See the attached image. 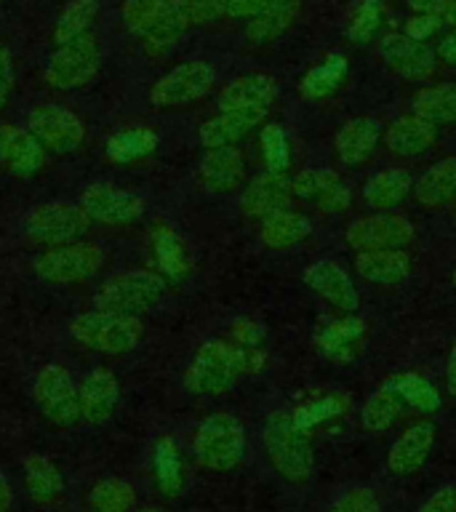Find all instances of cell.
Wrapping results in <instances>:
<instances>
[{"label":"cell","mask_w":456,"mask_h":512,"mask_svg":"<svg viewBox=\"0 0 456 512\" xmlns=\"http://www.w3.org/2000/svg\"><path fill=\"white\" fill-rule=\"evenodd\" d=\"M264 454L270 459V467L280 478L302 486L315 472V446H312V432L302 430L294 422L291 411H272L264 419L262 430Z\"/></svg>","instance_id":"1"},{"label":"cell","mask_w":456,"mask_h":512,"mask_svg":"<svg viewBox=\"0 0 456 512\" xmlns=\"http://www.w3.org/2000/svg\"><path fill=\"white\" fill-rule=\"evenodd\" d=\"M70 339L83 350L99 355H128L142 344L144 323L139 315H123V312L96 307L70 320Z\"/></svg>","instance_id":"2"},{"label":"cell","mask_w":456,"mask_h":512,"mask_svg":"<svg viewBox=\"0 0 456 512\" xmlns=\"http://www.w3.org/2000/svg\"><path fill=\"white\" fill-rule=\"evenodd\" d=\"M192 456L206 472L238 470L246 459V430L238 416L230 411H214L198 424L192 435Z\"/></svg>","instance_id":"3"},{"label":"cell","mask_w":456,"mask_h":512,"mask_svg":"<svg viewBox=\"0 0 456 512\" xmlns=\"http://www.w3.org/2000/svg\"><path fill=\"white\" fill-rule=\"evenodd\" d=\"M104 262H107L104 248L94 240L83 238L40 251L32 262V272L48 286H78L96 278L104 270Z\"/></svg>","instance_id":"4"},{"label":"cell","mask_w":456,"mask_h":512,"mask_svg":"<svg viewBox=\"0 0 456 512\" xmlns=\"http://www.w3.org/2000/svg\"><path fill=\"white\" fill-rule=\"evenodd\" d=\"M91 219L72 200H46L24 211L22 235L30 243L54 248L83 240L91 232Z\"/></svg>","instance_id":"5"},{"label":"cell","mask_w":456,"mask_h":512,"mask_svg":"<svg viewBox=\"0 0 456 512\" xmlns=\"http://www.w3.org/2000/svg\"><path fill=\"white\" fill-rule=\"evenodd\" d=\"M240 379L235 347L224 339H206L184 371V390L195 398H219Z\"/></svg>","instance_id":"6"},{"label":"cell","mask_w":456,"mask_h":512,"mask_svg":"<svg viewBox=\"0 0 456 512\" xmlns=\"http://www.w3.org/2000/svg\"><path fill=\"white\" fill-rule=\"evenodd\" d=\"M166 294L168 283L155 270L115 272L96 291V307L123 315H142L155 310Z\"/></svg>","instance_id":"7"},{"label":"cell","mask_w":456,"mask_h":512,"mask_svg":"<svg viewBox=\"0 0 456 512\" xmlns=\"http://www.w3.org/2000/svg\"><path fill=\"white\" fill-rule=\"evenodd\" d=\"M99 70H102V46L91 32H86L83 38L54 48V54L48 56L43 78L56 91H78L91 86Z\"/></svg>","instance_id":"8"},{"label":"cell","mask_w":456,"mask_h":512,"mask_svg":"<svg viewBox=\"0 0 456 512\" xmlns=\"http://www.w3.org/2000/svg\"><path fill=\"white\" fill-rule=\"evenodd\" d=\"M32 400L38 406V414L51 427L67 430L80 422L78 379L59 363H46L40 368L32 384Z\"/></svg>","instance_id":"9"},{"label":"cell","mask_w":456,"mask_h":512,"mask_svg":"<svg viewBox=\"0 0 456 512\" xmlns=\"http://www.w3.org/2000/svg\"><path fill=\"white\" fill-rule=\"evenodd\" d=\"M216 86V70L203 59H190L171 67L150 86L147 102L152 110H179L200 102Z\"/></svg>","instance_id":"10"},{"label":"cell","mask_w":456,"mask_h":512,"mask_svg":"<svg viewBox=\"0 0 456 512\" xmlns=\"http://www.w3.org/2000/svg\"><path fill=\"white\" fill-rule=\"evenodd\" d=\"M24 128L51 155H72L86 142V123L70 107L56 102H40L30 107Z\"/></svg>","instance_id":"11"},{"label":"cell","mask_w":456,"mask_h":512,"mask_svg":"<svg viewBox=\"0 0 456 512\" xmlns=\"http://www.w3.org/2000/svg\"><path fill=\"white\" fill-rule=\"evenodd\" d=\"M78 206L86 211L91 222L104 227H128L147 216V200L136 192L112 182H88L78 192Z\"/></svg>","instance_id":"12"},{"label":"cell","mask_w":456,"mask_h":512,"mask_svg":"<svg viewBox=\"0 0 456 512\" xmlns=\"http://www.w3.org/2000/svg\"><path fill=\"white\" fill-rule=\"evenodd\" d=\"M414 224L400 214H376L363 216L347 227L344 238L347 246L358 254L366 251H390V248H406L414 240Z\"/></svg>","instance_id":"13"},{"label":"cell","mask_w":456,"mask_h":512,"mask_svg":"<svg viewBox=\"0 0 456 512\" xmlns=\"http://www.w3.org/2000/svg\"><path fill=\"white\" fill-rule=\"evenodd\" d=\"M150 254L155 262V272L166 283H184V280H190L192 270H195V259H192V251L187 240L182 238V232L163 219L152 224Z\"/></svg>","instance_id":"14"},{"label":"cell","mask_w":456,"mask_h":512,"mask_svg":"<svg viewBox=\"0 0 456 512\" xmlns=\"http://www.w3.org/2000/svg\"><path fill=\"white\" fill-rule=\"evenodd\" d=\"M48 163V152L43 144L24 126L6 123L0 126V168L16 179H32L43 174Z\"/></svg>","instance_id":"15"},{"label":"cell","mask_w":456,"mask_h":512,"mask_svg":"<svg viewBox=\"0 0 456 512\" xmlns=\"http://www.w3.org/2000/svg\"><path fill=\"white\" fill-rule=\"evenodd\" d=\"M267 107H251V110H219L214 118L200 123L198 142L203 150H219V147H238L254 128H262L267 120Z\"/></svg>","instance_id":"16"},{"label":"cell","mask_w":456,"mask_h":512,"mask_svg":"<svg viewBox=\"0 0 456 512\" xmlns=\"http://www.w3.org/2000/svg\"><path fill=\"white\" fill-rule=\"evenodd\" d=\"M379 56L392 72H398L400 78L414 80V83L430 78L438 64V54L427 43L411 40L400 32L384 35L379 43Z\"/></svg>","instance_id":"17"},{"label":"cell","mask_w":456,"mask_h":512,"mask_svg":"<svg viewBox=\"0 0 456 512\" xmlns=\"http://www.w3.org/2000/svg\"><path fill=\"white\" fill-rule=\"evenodd\" d=\"M368 339V326L358 315H347L342 320H331L315 331V344L320 355L339 366H350L363 355Z\"/></svg>","instance_id":"18"},{"label":"cell","mask_w":456,"mask_h":512,"mask_svg":"<svg viewBox=\"0 0 456 512\" xmlns=\"http://www.w3.org/2000/svg\"><path fill=\"white\" fill-rule=\"evenodd\" d=\"M80 387V422L102 427L118 411L120 382L110 368H91L78 382Z\"/></svg>","instance_id":"19"},{"label":"cell","mask_w":456,"mask_h":512,"mask_svg":"<svg viewBox=\"0 0 456 512\" xmlns=\"http://www.w3.org/2000/svg\"><path fill=\"white\" fill-rule=\"evenodd\" d=\"M304 283L315 291V294L336 307L339 312L355 315L360 310V294L352 278L347 275L342 264L331 262V259H318L304 270Z\"/></svg>","instance_id":"20"},{"label":"cell","mask_w":456,"mask_h":512,"mask_svg":"<svg viewBox=\"0 0 456 512\" xmlns=\"http://www.w3.org/2000/svg\"><path fill=\"white\" fill-rule=\"evenodd\" d=\"M291 192H294V198L307 200L312 206L331 211V214L344 211L352 200L350 187L344 184L342 176L336 174V171H328V168H307V171H299L291 179Z\"/></svg>","instance_id":"21"},{"label":"cell","mask_w":456,"mask_h":512,"mask_svg":"<svg viewBox=\"0 0 456 512\" xmlns=\"http://www.w3.org/2000/svg\"><path fill=\"white\" fill-rule=\"evenodd\" d=\"M435 438H438V427L432 422H416L406 427L387 454V470L398 478L416 475L424 467V462L430 459Z\"/></svg>","instance_id":"22"},{"label":"cell","mask_w":456,"mask_h":512,"mask_svg":"<svg viewBox=\"0 0 456 512\" xmlns=\"http://www.w3.org/2000/svg\"><path fill=\"white\" fill-rule=\"evenodd\" d=\"M192 27L190 0H166L158 16L147 24V30L139 35L144 54L160 56L171 51Z\"/></svg>","instance_id":"23"},{"label":"cell","mask_w":456,"mask_h":512,"mask_svg":"<svg viewBox=\"0 0 456 512\" xmlns=\"http://www.w3.org/2000/svg\"><path fill=\"white\" fill-rule=\"evenodd\" d=\"M294 192H291V179L288 174H259L246 184V190L240 195V211L246 219L262 222L264 216L291 208Z\"/></svg>","instance_id":"24"},{"label":"cell","mask_w":456,"mask_h":512,"mask_svg":"<svg viewBox=\"0 0 456 512\" xmlns=\"http://www.w3.org/2000/svg\"><path fill=\"white\" fill-rule=\"evenodd\" d=\"M198 179L203 190L214 195H230L238 192L246 182V158L238 147H219V150H206L200 158Z\"/></svg>","instance_id":"25"},{"label":"cell","mask_w":456,"mask_h":512,"mask_svg":"<svg viewBox=\"0 0 456 512\" xmlns=\"http://www.w3.org/2000/svg\"><path fill=\"white\" fill-rule=\"evenodd\" d=\"M150 470L152 483H155L163 499H179L184 494V488H187V464H184V454L176 438L160 435L152 443Z\"/></svg>","instance_id":"26"},{"label":"cell","mask_w":456,"mask_h":512,"mask_svg":"<svg viewBox=\"0 0 456 512\" xmlns=\"http://www.w3.org/2000/svg\"><path fill=\"white\" fill-rule=\"evenodd\" d=\"M278 86L267 72H248L232 78L222 91L216 94L219 110H251V107H267L275 102Z\"/></svg>","instance_id":"27"},{"label":"cell","mask_w":456,"mask_h":512,"mask_svg":"<svg viewBox=\"0 0 456 512\" xmlns=\"http://www.w3.org/2000/svg\"><path fill=\"white\" fill-rule=\"evenodd\" d=\"M160 136L150 126H123L104 139V158L112 166H134L155 155Z\"/></svg>","instance_id":"28"},{"label":"cell","mask_w":456,"mask_h":512,"mask_svg":"<svg viewBox=\"0 0 456 512\" xmlns=\"http://www.w3.org/2000/svg\"><path fill=\"white\" fill-rule=\"evenodd\" d=\"M438 142V126H432L430 120L419 118V115H403L387 128L384 144L392 155L400 158H416L430 150L432 144Z\"/></svg>","instance_id":"29"},{"label":"cell","mask_w":456,"mask_h":512,"mask_svg":"<svg viewBox=\"0 0 456 512\" xmlns=\"http://www.w3.org/2000/svg\"><path fill=\"white\" fill-rule=\"evenodd\" d=\"M302 14V0H270L262 14L248 19L246 40L251 46H270L283 38Z\"/></svg>","instance_id":"30"},{"label":"cell","mask_w":456,"mask_h":512,"mask_svg":"<svg viewBox=\"0 0 456 512\" xmlns=\"http://www.w3.org/2000/svg\"><path fill=\"white\" fill-rule=\"evenodd\" d=\"M312 235V222L294 208H283L275 214L264 216L259 222V240L270 251H288V248L302 246Z\"/></svg>","instance_id":"31"},{"label":"cell","mask_w":456,"mask_h":512,"mask_svg":"<svg viewBox=\"0 0 456 512\" xmlns=\"http://www.w3.org/2000/svg\"><path fill=\"white\" fill-rule=\"evenodd\" d=\"M355 270L360 278L374 286H398L411 275V256L406 254V248L366 251L355 259Z\"/></svg>","instance_id":"32"},{"label":"cell","mask_w":456,"mask_h":512,"mask_svg":"<svg viewBox=\"0 0 456 512\" xmlns=\"http://www.w3.org/2000/svg\"><path fill=\"white\" fill-rule=\"evenodd\" d=\"M379 144V123L374 118L347 120L334 139L336 155L344 166H360L374 155Z\"/></svg>","instance_id":"33"},{"label":"cell","mask_w":456,"mask_h":512,"mask_svg":"<svg viewBox=\"0 0 456 512\" xmlns=\"http://www.w3.org/2000/svg\"><path fill=\"white\" fill-rule=\"evenodd\" d=\"M24 488L32 502L40 507H51L64 496V478L48 456L30 454L24 456Z\"/></svg>","instance_id":"34"},{"label":"cell","mask_w":456,"mask_h":512,"mask_svg":"<svg viewBox=\"0 0 456 512\" xmlns=\"http://www.w3.org/2000/svg\"><path fill=\"white\" fill-rule=\"evenodd\" d=\"M411 195L424 208L446 206L448 200L456 198V158H446L430 166L414 182Z\"/></svg>","instance_id":"35"},{"label":"cell","mask_w":456,"mask_h":512,"mask_svg":"<svg viewBox=\"0 0 456 512\" xmlns=\"http://www.w3.org/2000/svg\"><path fill=\"white\" fill-rule=\"evenodd\" d=\"M414 190V176L406 168H387L382 174L371 176L363 187V198L376 211H390L400 206Z\"/></svg>","instance_id":"36"},{"label":"cell","mask_w":456,"mask_h":512,"mask_svg":"<svg viewBox=\"0 0 456 512\" xmlns=\"http://www.w3.org/2000/svg\"><path fill=\"white\" fill-rule=\"evenodd\" d=\"M344 75H347V56L344 54H328L320 64H315L312 70H307V75L299 83V94L304 99H326L342 86Z\"/></svg>","instance_id":"37"},{"label":"cell","mask_w":456,"mask_h":512,"mask_svg":"<svg viewBox=\"0 0 456 512\" xmlns=\"http://www.w3.org/2000/svg\"><path fill=\"white\" fill-rule=\"evenodd\" d=\"M99 8H102V0H70L62 8V14L56 16L54 30H51L56 46H64V43L83 38L86 32H91V24H94Z\"/></svg>","instance_id":"38"},{"label":"cell","mask_w":456,"mask_h":512,"mask_svg":"<svg viewBox=\"0 0 456 512\" xmlns=\"http://www.w3.org/2000/svg\"><path fill=\"white\" fill-rule=\"evenodd\" d=\"M414 112L419 118L430 120L432 126H446L456 123V86L454 83H440L419 91L414 99Z\"/></svg>","instance_id":"39"},{"label":"cell","mask_w":456,"mask_h":512,"mask_svg":"<svg viewBox=\"0 0 456 512\" xmlns=\"http://www.w3.org/2000/svg\"><path fill=\"white\" fill-rule=\"evenodd\" d=\"M403 406H406V403L398 398V392H392L387 384H382L379 390L368 395L363 408H360V424H363L368 432L390 430L392 424L398 422Z\"/></svg>","instance_id":"40"},{"label":"cell","mask_w":456,"mask_h":512,"mask_svg":"<svg viewBox=\"0 0 456 512\" xmlns=\"http://www.w3.org/2000/svg\"><path fill=\"white\" fill-rule=\"evenodd\" d=\"M91 512H134L136 488L123 478H102L88 491Z\"/></svg>","instance_id":"41"},{"label":"cell","mask_w":456,"mask_h":512,"mask_svg":"<svg viewBox=\"0 0 456 512\" xmlns=\"http://www.w3.org/2000/svg\"><path fill=\"white\" fill-rule=\"evenodd\" d=\"M347 408H350V395H344V392H328V395H320V398L307 400L302 406H296L291 411V416H294V422L302 430L312 432L320 424L339 419Z\"/></svg>","instance_id":"42"},{"label":"cell","mask_w":456,"mask_h":512,"mask_svg":"<svg viewBox=\"0 0 456 512\" xmlns=\"http://www.w3.org/2000/svg\"><path fill=\"white\" fill-rule=\"evenodd\" d=\"M387 387L392 392H398V398L406 403V406L422 411V414H435L440 408V392L432 387L424 376L419 374H398L387 379Z\"/></svg>","instance_id":"43"},{"label":"cell","mask_w":456,"mask_h":512,"mask_svg":"<svg viewBox=\"0 0 456 512\" xmlns=\"http://www.w3.org/2000/svg\"><path fill=\"white\" fill-rule=\"evenodd\" d=\"M259 150L267 174H288L291 168V142L280 123H264L259 131Z\"/></svg>","instance_id":"44"},{"label":"cell","mask_w":456,"mask_h":512,"mask_svg":"<svg viewBox=\"0 0 456 512\" xmlns=\"http://www.w3.org/2000/svg\"><path fill=\"white\" fill-rule=\"evenodd\" d=\"M384 6L382 0H358L352 8L350 24H347V38L358 46H366L382 27Z\"/></svg>","instance_id":"45"},{"label":"cell","mask_w":456,"mask_h":512,"mask_svg":"<svg viewBox=\"0 0 456 512\" xmlns=\"http://www.w3.org/2000/svg\"><path fill=\"white\" fill-rule=\"evenodd\" d=\"M166 0H123L120 3V22L131 35H142L147 24L158 16Z\"/></svg>","instance_id":"46"},{"label":"cell","mask_w":456,"mask_h":512,"mask_svg":"<svg viewBox=\"0 0 456 512\" xmlns=\"http://www.w3.org/2000/svg\"><path fill=\"white\" fill-rule=\"evenodd\" d=\"M328 512H382V502L374 488L352 486L342 491V496L331 504Z\"/></svg>","instance_id":"47"},{"label":"cell","mask_w":456,"mask_h":512,"mask_svg":"<svg viewBox=\"0 0 456 512\" xmlns=\"http://www.w3.org/2000/svg\"><path fill=\"white\" fill-rule=\"evenodd\" d=\"M267 328L254 318H238L230 326V342L235 347H264Z\"/></svg>","instance_id":"48"},{"label":"cell","mask_w":456,"mask_h":512,"mask_svg":"<svg viewBox=\"0 0 456 512\" xmlns=\"http://www.w3.org/2000/svg\"><path fill=\"white\" fill-rule=\"evenodd\" d=\"M230 11V0H190L192 24H214Z\"/></svg>","instance_id":"49"},{"label":"cell","mask_w":456,"mask_h":512,"mask_svg":"<svg viewBox=\"0 0 456 512\" xmlns=\"http://www.w3.org/2000/svg\"><path fill=\"white\" fill-rule=\"evenodd\" d=\"M232 347H235V344H232ZM235 355H238L240 376L262 374L264 368H267V363H270V355H267L264 347H235Z\"/></svg>","instance_id":"50"},{"label":"cell","mask_w":456,"mask_h":512,"mask_svg":"<svg viewBox=\"0 0 456 512\" xmlns=\"http://www.w3.org/2000/svg\"><path fill=\"white\" fill-rule=\"evenodd\" d=\"M440 24L443 22H440L438 16L416 14L406 22V32H403V35H408L411 40H419V43H424V40L432 38V35L440 30Z\"/></svg>","instance_id":"51"},{"label":"cell","mask_w":456,"mask_h":512,"mask_svg":"<svg viewBox=\"0 0 456 512\" xmlns=\"http://www.w3.org/2000/svg\"><path fill=\"white\" fill-rule=\"evenodd\" d=\"M416 512H456V483L438 488Z\"/></svg>","instance_id":"52"},{"label":"cell","mask_w":456,"mask_h":512,"mask_svg":"<svg viewBox=\"0 0 456 512\" xmlns=\"http://www.w3.org/2000/svg\"><path fill=\"white\" fill-rule=\"evenodd\" d=\"M11 94H14V59L8 54V48H3L0 51V112L6 110Z\"/></svg>","instance_id":"53"},{"label":"cell","mask_w":456,"mask_h":512,"mask_svg":"<svg viewBox=\"0 0 456 512\" xmlns=\"http://www.w3.org/2000/svg\"><path fill=\"white\" fill-rule=\"evenodd\" d=\"M267 6H270V0H230L227 16H232V19H254Z\"/></svg>","instance_id":"54"},{"label":"cell","mask_w":456,"mask_h":512,"mask_svg":"<svg viewBox=\"0 0 456 512\" xmlns=\"http://www.w3.org/2000/svg\"><path fill=\"white\" fill-rule=\"evenodd\" d=\"M438 56L443 59L446 64H451V67H456V30L448 32L446 38L440 40L438 46Z\"/></svg>","instance_id":"55"},{"label":"cell","mask_w":456,"mask_h":512,"mask_svg":"<svg viewBox=\"0 0 456 512\" xmlns=\"http://www.w3.org/2000/svg\"><path fill=\"white\" fill-rule=\"evenodd\" d=\"M443 3H446V0H408V6L414 8L416 14H430L438 16V19L440 11H443Z\"/></svg>","instance_id":"56"},{"label":"cell","mask_w":456,"mask_h":512,"mask_svg":"<svg viewBox=\"0 0 456 512\" xmlns=\"http://www.w3.org/2000/svg\"><path fill=\"white\" fill-rule=\"evenodd\" d=\"M14 510V488L8 483V478L0 472V512Z\"/></svg>","instance_id":"57"},{"label":"cell","mask_w":456,"mask_h":512,"mask_svg":"<svg viewBox=\"0 0 456 512\" xmlns=\"http://www.w3.org/2000/svg\"><path fill=\"white\" fill-rule=\"evenodd\" d=\"M446 384H448V392L456 395V342L451 347V355H448V363H446Z\"/></svg>","instance_id":"58"},{"label":"cell","mask_w":456,"mask_h":512,"mask_svg":"<svg viewBox=\"0 0 456 512\" xmlns=\"http://www.w3.org/2000/svg\"><path fill=\"white\" fill-rule=\"evenodd\" d=\"M440 22L451 24L456 30V0H446L443 3V11H440Z\"/></svg>","instance_id":"59"},{"label":"cell","mask_w":456,"mask_h":512,"mask_svg":"<svg viewBox=\"0 0 456 512\" xmlns=\"http://www.w3.org/2000/svg\"><path fill=\"white\" fill-rule=\"evenodd\" d=\"M134 512H163V510H160V507H150V504H147V507H139V510H134Z\"/></svg>","instance_id":"60"},{"label":"cell","mask_w":456,"mask_h":512,"mask_svg":"<svg viewBox=\"0 0 456 512\" xmlns=\"http://www.w3.org/2000/svg\"><path fill=\"white\" fill-rule=\"evenodd\" d=\"M3 48H6V46H3V40H0V51H3Z\"/></svg>","instance_id":"61"},{"label":"cell","mask_w":456,"mask_h":512,"mask_svg":"<svg viewBox=\"0 0 456 512\" xmlns=\"http://www.w3.org/2000/svg\"><path fill=\"white\" fill-rule=\"evenodd\" d=\"M454 286H456V270H454Z\"/></svg>","instance_id":"62"}]
</instances>
